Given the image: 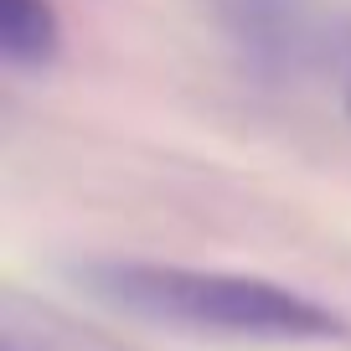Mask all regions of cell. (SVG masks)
I'll return each mask as SVG.
<instances>
[{
    "label": "cell",
    "mask_w": 351,
    "mask_h": 351,
    "mask_svg": "<svg viewBox=\"0 0 351 351\" xmlns=\"http://www.w3.org/2000/svg\"><path fill=\"white\" fill-rule=\"evenodd\" d=\"M346 109H351V93H346Z\"/></svg>",
    "instance_id": "4"
},
{
    "label": "cell",
    "mask_w": 351,
    "mask_h": 351,
    "mask_svg": "<svg viewBox=\"0 0 351 351\" xmlns=\"http://www.w3.org/2000/svg\"><path fill=\"white\" fill-rule=\"evenodd\" d=\"M73 279L88 300H99L114 315L145 320L160 330H186V336L269 341V346L351 336L341 310L263 274L191 269V263L155 258H88L73 269Z\"/></svg>",
    "instance_id": "1"
},
{
    "label": "cell",
    "mask_w": 351,
    "mask_h": 351,
    "mask_svg": "<svg viewBox=\"0 0 351 351\" xmlns=\"http://www.w3.org/2000/svg\"><path fill=\"white\" fill-rule=\"evenodd\" d=\"M62 52V16L52 0H0V57L21 73L52 67Z\"/></svg>",
    "instance_id": "2"
},
{
    "label": "cell",
    "mask_w": 351,
    "mask_h": 351,
    "mask_svg": "<svg viewBox=\"0 0 351 351\" xmlns=\"http://www.w3.org/2000/svg\"><path fill=\"white\" fill-rule=\"evenodd\" d=\"M222 11L253 52H285V42H295L300 26L295 0H222Z\"/></svg>",
    "instance_id": "3"
}]
</instances>
